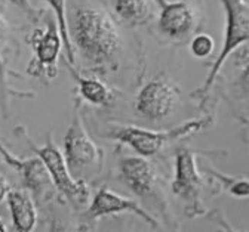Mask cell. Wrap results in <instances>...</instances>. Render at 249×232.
I'll list each match as a JSON object with an SVG mask.
<instances>
[{
    "label": "cell",
    "mask_w": 249,
    "mask_h": 232,
    "mask_svg": "<svg viewBox=\"0 0 249 232\" xmlns=\"http://www.w3.org/2000/svg\"><path fill=\"white\" fill-rule=\"evenodd\" d=\"M66 24L70 45L86 70L117 71L123 42L106 0H67Z\"/></svg>",
    "instance_id": "1"
},
{
    "label": "cell",
    "mask_w": 249,
    "mask_h": 232,
    "mask_svg": "<svg viewBox=\"0 0 249 232\" xmlns=\"http://www.w3.org/2000/svg\"><path fill=\"white\" fill-rule=\"evenodd\" d=\"M209 118L190 120L171 130H148L137 126H116L107 135L122 144H126L141 157H153L160 152L166 145L178 141L187 135H192L208 126Z\"/></svg>",
    "instance_id": "2"
},
{
    "label": "cell",
    "mask_w": 249,
    "mask_h": 232,
    "mask_svg": "<svg viewBox=\"0 0 249 232\" xmlns=\"http://www.w3.org/2000/svg\"><path fill=\"white\" fill-rule=\"evenodd\" d=\"M160 12L156 21L160 39L182 43L197 34L202 25V0H154Z\"/></svg>",
    "instance_id": "3"
},
{
    "label": "cell",
    "mask_w": 249,
    "mask_h": 232,
    "mask_svg": "<svg viewBox=\"0 0 249 232\" xmlns=\"http://www.w3.org/2000/svg\"><path fill=\"white\" fill-rule=\"evenodd\" d=\"M226 11V37L224 46L216 56L215 62L208 73V77L203 86L193 93L199 99H205V96L212 89L218 74H220L227 58L234 53L242 45L248 43L249 39V5L248 0H220Z\"/></svg>",
    "instance_id": "4"
},
{
    "label": "cell",
    "mask_w": 249,
    "mask_h": 232,
    "mask_svg": "<svg viewBox=\"0 0 249 232\" xmlns=\"http://www.w3.org/2000/svg\"><path fill=\"white\" fill-rule=\"evenodd\" d=\"M46 17L45 28H35L27 37L33 49V59L30 61L27 73L45 83H49L58 76V56L61 52V36L58 25L52 15Z\"/></svg>",
    "instance_id": "5"
},
{
    "label": "cell",
    "mask_w": 249,
    "mask_h": 232,
    "mask_svg": "<svg viewBox=\"0 0 249 232\" xmlns=\"http://www.w3.org/2000/svg\"><path fill=\"white\" fill-rule=\"evenodd\" d=\"M25 139L30 142L31 148L36 151V154L42 160L53 185L64 194L73 204L85 206L89 200V186L83 179L76 181L71 176L64 155H62L58 147L52 142V138L48 136V142L42 148H36L27 135H25Z\"/></svg>",
    "instance_id": "6"
},
{
    "label": "cell",
    "mask_w": 249,
    "mask_h": 232,
    "mask_svg": "<svg viewBox=\"0 0 249 232\" xmlns=\"http://www.w3.org/2000/svg\"><path fill=\"white\" fill-rule=\"evenodd\" d=\"M64 158L67 167L73 175H79L93 166H101L104 152L93 142L82 124L80 116L74 113L73 121L69 126L67 135L64 138Z\"/></svg>",
    "instance_id": "7"
},
{
    "label": "cell",
    "mask_w": 249,
    "mask_h": 232,
    "mask_svg": "<svg viewBox=\"0 0 249 232\" xmlns=\"http://www.w3.org/2000/svg\"><path fill=\"white\" fill-rule=\"evenodd\" d=\"M179 101V89L163 74L150 80L137 96V111L150 120L168 117Z\"/></svg>",
    "instance_id": "8"
},
{
    "label": "cell",
    "mask_w": 249,
    "mask_h": 232,
    "mask_svg": "<svg viewBox=\"0 0 249 232\" xmlns=\"http://www.w3.org/2000/svg\"><path fill=\"white\" fill-rule=\"evenodd\" d=\"M19 52V43L15 37V28L9 22L6 17L5 0H0V102H2L3 111L8 108L9 95H18L14 89L9 87L8 79L11 74L17 76L11 70V59L17 56Z\"/></svg>",
    "instance_id": "9"
},
{
    "label": "cell",
    "mask_w": 249,
    "mask_h": 232,
    "mask_svg": "<svg viewBox=\"0 0 249 232\" xmlns=\"http://www.w3.org/2000/svg\"><path fill=\"white\" fill-rule=\"evenodd\" d=\"M120 213H134L140 216L142 220H145L151 226H158V222L153 216H150L137 201L131 200V198L122 197L108 188L100 189L86 212V216L89 219H97L103 216H110V215H120Z\"/></svg>",
    "instance_id": "10"
},
{
    "label": "cell",
    "mask_w": 249,
    "mask_h": 232,
    "mask_svg": "<svg viewBox=\"0 0 249 232\" xmlns=\"http://www.w3.org/2000/svg\"><path fill=\"white\" fill-rule=\"evenodd\" d=\"M203 181L199 175L196 155L190 149H179L175 158V179L172 191L187 201H197Z\"/></svg>",
    "instance_id": "11"
},
{
    "label": "cell",
    "mask_w": 249,
    "mask_h": 232,
    "mask_svg": "<svg viewBox=\"0 0 249 232\" xmlns=\"http://www.w3.org/2000/svg\"><path fill=\"white\" fill-rule=\"evenodd\" d=\"M120 173L126 185L140 197H147L154 191L158 175L144 157H128L120 161Z\"/></svg>",
    "instance_id": "12"
},
{
    "label": "cell",
    "mask_w": 249,
    "mask_h": 232,
    "mask_svg": "<svg viewBox=\"0 0 249 232\" xmlns=\"http://www.w3.org/2000/svg\"><path fill=\"white\" fill-rule=\"evenodd\" d=\"M0 152L5 157L6 163L14 166V167L22 175L24 183L33 191L36 195L42 194L51 183V178L45 169L42 160L37 158H30V160H18L14 155H11L0 144Z\"/></svg>",
    "instance_id": "13"
},
{
    "label": "cell",
    "mask_w": 249,
    "mask_h": 232,
    "mask_svg": "<svg viewBox=\"0 0 249 232\" xmlns=\"http://www.w3.org/2000/svg\"><path fill=\"white\" fill-rule=\"evenodd\" d=\"M111 14L128 27L147 25L154 18L151 0H111Z\"/></svg>",
    "instance_id": "14"
},
{
    "label": "cell",
    "mask_w": 249,
    "mask_h": 232,
    "mask_svg": "<svg viewBox=\"0 0 249 232\" xmlns=\"http://www.w3.org/2000/svg\"><path fill=\"white\" fill-rule=\"evenodd\" d=\"M9 209L17 232H33L37 223V212L28 194L11 191L8 194Z\"/></svg>",
    "instance_id": "15"
},
{
    "label": "cell",
    "mask_w": 249,
    "mask_h": 232,
    "mask_svg": "<svg viewBox=\"0 0 249 232\" xmlns=\"http://www.w3.org/2000/svg\"><path fill=\"white\" fill-rule=\"evenodd\" d=\"M66 61V59H64ZM67 64V68L70 70L73 79L77 83V89H79V95L82 99H85L86 102L92 104V105H100V107H107L113 102V90L103 83L101 80H98L97 77H83L80 76L71 64Z\"/></svg>",
    "instance_id": "16"
},
{
    "label": "cell",
    "mask_w": 249,
    "mask_h": 232,
    "mask_svg": "<svg viewBox=\"0 0 249 232\" xmlns=\"http://www.w3.org/2000/svg\"><path fill=\"white\" fill-rule=\"evenodd\" d=\"M43 2L51 5V8L55 12L59 36H61L62 43H64V46H66V58L64 59L69 64L74 65L76 64V55H74V50H73L70 40H69V36H67V24H66V2L67 0H43Z\"/></svg>",
    "instance_id": "17"
},
{
    "label": "cell",
    "mask_w": 249,
    "mask_h": 232,
    "mask_svg": "<svg viewBox=\"0 0 249 232\" xmlns=\"http://www.w3.org/2000/svg\"><path fill=\"white\" fill-rule=\"evenodd\" d=\"M213 39L205 33H197L190 40V50L196 58H206L213 52Z\"/></svg>",
    "instance_id": "18"
},
{
    "label": "cell",
    "mask_w": 249,
    "mask_h": 232,
    "mask_svg": "<svg viewBox=\"0 0 249 232\" xmlns=\"http://www.w3.org/2000/svg\"><path fill=\"white\" fill-rule=\"evenodd\" d=\"M9 2L12 5H15L18 9H21L27 15V18L30 21H33V22H37L42 17L46 15L45 9H36L33 5L30 3V0H9Z\"/></svg>",
    "instance_id": "19"
},
{
    "label": "cell",
    "mask_w": 249,
    "mask_h": 232,
    "mask_svg": "<svg viewBox=\"0 0 249 232\" xmlns=\"http://www.w3.org/2000/svg\"><path fill=\"white\" fill-rule=\"evenodd\" d=\"M49 232H74V231H73L71 226L67 225L66 222H62V220H59V219H53L52 223H51Z\"/></svg>",
    "instance_id": "20"
},
{
    "label": "cell",
    "mask_w": 249,
    "mask_h": 232,
    "mask_svg": "<svg viewBox=\"0 0 249 232\" xmlns=\"http://www.w3.org/2000/svg\"><path fill=\"white\" fill-rule=\"evenodd\" d=\"M9 194V183L8 181L0 175V203H2Z\"/></svg>",
    "instance_id": "21"
},
{
    "label": "cell",
    "mask_w": 249,
    "mask_h": 232,
    "mask_svg": "<svg viewBox=\"0 0 249 232\" xmlns=\"http://www.w3.org/2000/svg\"><path fill=\"white\" fill-rule=\"evenodd\" d=\"M0 232H6V229H5V225L2 223V220H0Z\"/></svg>",
    "instance_id": "22"
}]
</instances>
